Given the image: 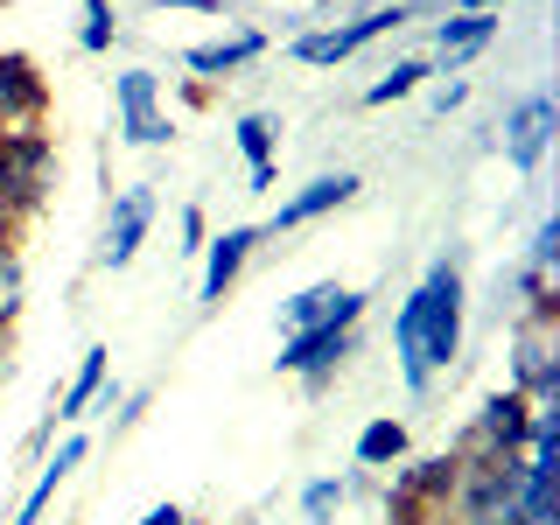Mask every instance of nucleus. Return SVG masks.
Returning <instances> with one entry per match:
<instances>
[{
  "label": "nucleus",
  "instance_id": "obj_1",
  "mask_svg": "<svg viewBox=\"0 0 560 525\" xmlns=\"http://www.w3.org/2000/svg\"><path fill=\"white\" fill-rule=\"evenodd\" d=\"M399 315H413V350H420V372H448L455 364V350H463V273H455V259H434L428 280L407 294V308Z\"/></svg>",
  "mask_w": 560,
  "mask_h": 525
},
{
  "label": "nucleus",
  "instance_id": "obj_2",
  "mask_svg": "<svg viewBox=\"0 0 560 525\" xmlns=\"http://www.w3.org/2000/svg\"><path fill=\"white\" fill-rule=\"evenodd\" d=\"M413 8H372V14H358V22H343V28H323V35H302L294 43V57L302 63H343V57H358L364 43H378L385 28H399Z\"/></svg>",
  "mask_w": 560,
  "mask_h": 525
},
{
  "label": "nucleus",
  "instance_id": "obj_3",
  "mask_svg": "<svg viewBox=\"0 0 560 525\" xmlns=\"http://www.w3.org/2000/svg\"><path fill=\"white\" fill-rule=\"evenodd\" d=\"M364 315V294H350L337 288V280H323V288H308V294H294V302H280V337H302V329H329V323H358Z\"/></svg>",
  "mask_w": 560,
  "mask_h": 525
},
{
  "label": "nucleus",
  "instance_id": "obj_4",
  "mask_svg": "<svg viewBox=\"0 0 560 525\" xmlns=\"http://www.w3.org/2000/svg\"><path fill=\"white\" fill-rule=\"evenodd\" d=\"M148 224H154V189H148V183H140V189H119L113 218H105L98 267H127V259L140 253V238H148Z\"/></svg>",
  "mask_w": 560,
  "mask_h": 525
},
{
  "label": "nucleus",
  "instance_id": "obj_5",
  "mask_svg": "<svg viewBox=\"0 0 560 525\" xmlns=\"http://www.w3.org/2000/svg\"><path fill=\"white\" fill-rule=\"evenodd\" d=\"M553 98L539 92V98H518L512 105V119H504V154H512V168L533 175L539 162H547V140H553Z\"/></svg>",
  "mask_w": 560,
  "mask_h": 525
},
{
  "label": "nucleus",
  "instance_id": "obj_6",
  "mask_svg": "<svg viewBox=\"0 0 560 525\" xmlns=\"http://www.w3.org/2000/svg\"><path fill=\"white\" fill-rule=\"evenodd\" d=\"M43 168H49V140L43 133H0V197L35 203L43 197Z\"/></svg>",
  "mask_w": 560,
  "mask_h": 525
},
{
  "label": "nucleus",
  "instance_id": "obj_7",
  "mask_svg": "<svg viewBox=\"0 0 560 525\" xmlns=\"http://www.w3.org/2000/svg\"><path fill=\"white\" fill-rule=\"evenodd\" d=\"M343 350H350V329H343V323H329V329H302V337H280V372H294V378H323V372H337V364H343Z\"/></svg>",
  "mask_w": 560,
  "mask_h": 525
},
{
  "label": "nucleus",
  "instance_id": "obj_8",
  "mask_svg": "<svg viewBox=\"0 0 560 525\" xmlns=\"http://www.w3.org/2000/svg\"><path fill=\"white\" fill-rule=\"evenodd\" d=\"M119 119H127V140L133 148H162L175 133L162 113H154V70H127L119 78Z\"/></svg>",
  "mask_w": 560,
  "mask_h": 525
},
{
  "label": "nucleus",
  "instance_id": "obj_9",
  "mask_svg": "<svg viewBox=\"0 0 560 525\" xmlns=\"http://www.w3.org/2000/svg\"><path fill=\"white\" fill-rule=\"evenodd\" d=\"M43 98H49V84L35 78V63L8 49V57H0V133L22 127V119H35V113H43Z\"/></svg>",
  "mask_w": 560,
  "mask_h": 525
},
{
  "label": "nucleus",
  "instance_id": "obj_10",
  "mask_svg": "<svg viewBox=\"0 0 560 525\" xmlns=\"http://www.w3.org/2000/svg\"><path fill=\"white\" fill-rule=\"evenodd\" d=\"M253 245H259L253 224H232L224 238L203 245V302H224V288L238 280V267H245V253H253Z\"/></svg>",
  "mask_w": 560,
  "mask_h": 525
},
{
  "label": "nucleus",
  "instance_id": "obj_11",
  "mask_svg": "<svg viewBox=\"0 0 560 525\" xmlns=\"http://www.w3.org/2000/svg\"><path fill=\"white\" fill-rule=\"evenodd\" d=\"M358 197V175H315V183L302 189V197H288L273 210V232H294V224H308V218H323V210H337Z\"/></svg>",
  "mask_w": 560,
  "mask_h": 525
},
{
  "label": "nucleus",
  "instance_id": "obj_12",
  "mask_svg": "<svg viewBox=\"0 0 560 525\" xmlns=\"http://www.w3.org/2000/svg\"><path fill=\"white\" fill-rule=\"evenodd\" d=\"M525 428H533V399H525V393H498L483 407V448L490 455H518Z\"/></svg>",
  "mask_w": 560,
  "mask_h": 525
},
{
  "label": "nucleus",
  "instance_id": "obj_13",
  "mask_svg": "<svg viewBox=\"0 0 560 525\" xmlns=\"http://www.w3.org/2000/svg\"><path fill=\"white\" fill-rule=\"evenodd\" d=\"M84 455H92V442H84V434H70V442H63V448H57V455L43 463V477H35V490L22 498V512H14V525H35V518H43V504L57 498V483H63V477H70L78 463H84Z\"/></svg>",
  "mask_w": 560,
  "mask_h": 525
},
{
  "label": "nucleus",
  "instance_id": "obj_14",
  "mask_svg": "<svg viewBox=\"0 0 560 525\" xmlns=\"http://www.w3.org/2000/svg\"><path fill=\"white\" fill-rule=\"evenodd\" d=\"M105 364H113V350H84V364L78 372H70V385H63V399H57V420H78L84 407H92V399L105 393ZM57 420H49V428H57Z\"/></svg>",
  "mask_w": 560,
  "mask_h": 525
},
{
  "label": "nucleus",
  "instance_id": "obj_15",
  "mask_svg": "<svg viewBox=\"0 0 560 525\" xmlns=\"http://www.w3.org/2000/svg\"><path fill=\"white\" fill-rule=\"evenodd\" d=\"M490 35H498V14H448L442 28H434V49H442L448 63H463L469 49H483Z\"/></svg>",
  "mask_w": 560,
  "mask_h": 525
},
{
  "label": "nucleus",
  "instance_id": "obj_16",
  "mask_svg": "<svg viewBox=\"0 0 560 525\" xmlns=\"http://www.w3.org/2000/svg\"><path fill=\"white\" fill-rule=\"evenodd\" d=\"M259 49H267L259 35H232V43H203V49H189V70L218 78V70H238V63H253Z\"/></svg>",
  "mask_w": 560,
  "mask_h": 525
},
{
  "label": "nucleus",
  "instance_id": "obj_17",
  "mask_svg": "<svg viewBox=\"0 0 560 525\" xmlns=\"http://www.w3.org/2000/svg\"><path fill=\"white\" fill-rule=\"evenodd\" d=\"M399 455H407V428H399V420H372V428L358 434V463H364V469L399 463Z\"/></svg>",
  "mask_w": 560,
  "mask_h": 525
},
{
  "label": "nucleus",
  "instance_id": "obj_18",
  "mask_svg": "<svg viewBox=\"0 0 560 525\" xmlns=\"http://www.w3.org/2000/svg\"><path fill=\"white\" fill-rule=\"evenodd\" d=\"M420 78H428V63H393V70H385V78L372 84V92H364V105H393V98H407Z\"/></svg>",
  "mask_w": 560,
  "mask_h": 525
},
{
  "label": "nucleus",
  "instance_id": "obj_19",
  "mask_svg": "<svg viewBox=\"0 0 560 525\" xmlns=\"http://www.w3.org/2000/svg\"><path fill=\"white\" fill-rule=\"evenodd\" d=\"M78 43L92 49H113V0H84V28H78Z\"/></svg>",
  "mask_w": 560,
  "mask_h": 525
},
{
  "label": "nucleus",
  "instance_id": "obj_20",
  "mask_svg": "<svg viewBox=\"0 0 560 525\" xmlns=\"http://www.w3.org/2000/svg\"><path fill=\"white\" fill-rule=\"evenodd\" d=\"M238 148H245V162H273V119H259V113H245L238 119Z\"/></svg>",
  "mask_w": 560,
  "mask_h": 525
},
{
  "label": "nucleus",
  "instance_id": "obj_21",
  "mask_svg": "<svg viewBox=\"0 0 560 525\" xmlns=\"http://www.w3.org/2000/svg\"><path fill=\"white\" fill-rule=\"evenodd\" d=\"M337 504H343V483H308L302 490V512H308V525H329V518H337Z\"/></svg>",
  "mask_w": 560,
  "mask_h": 525
},
{
  "label": "nucleus",
  "instance_id": "obj_22",
  "mask_svg": "<svg viewBox=\"0 0 560 525\" xmlns=\"http://www.w3.org/2000/svg\"><path fill=\"white\" fill-rule=\"evenodd\" d=\"M14 308H22V259L0 253V323H14Z\"/></svg>",
  "mask_w": 560,
  "mask_h": 525
},
{
  "label": "nucleus",
  "instance_id": "obj_23",
  "mask_svg": "<svg viewBox=\"0 0 560 525\" xmlns=\"http://www.w3.org/2000/svg\"><path fill=\"white\" fill-rule=\"evenodd\" d=\"M553 253H560V218H547V224L533 232V267L547 273V267H553Z\"/></svg>",
  "mask_w": 560,
  "mask_h": 525
},
{
  "label": "nucleus",
  "instance_id": "obj_24",
  "mask_svg": "<svg viewBox=\"0 0 560 525\" xmlns=\"http://www.w3.org/2000/svg\"><path fill=\"white\" fill-rule=\"evenodd\" d=\"M183 253H203V210H183Z\"/></svg>",
  "mask_w": 560,
  "mask_h": 525
},
{
  "label": "nucleus",
  "instance_id": "obj_25",
  "mask_svg": "<svg viewBox=\"0 0 560 525\" xmlns=\"http://www.w3.org/2000/svg\"><path fill=\"white\" fill-rule=\"evenodd\" d=\"M140 525H183V512H175V504H154V512L140 518Z\"/></svg>",
  "mask_w": 560,
  "mask_h": 525
},
{
  "label": "nucleus",
  "instance_id": "obj_26",
  "mask_svg": "<svg viewBox=\"0 0 560 525\" xmlns=\"http://www.w3.org/2000/svg\"><path fill=\"white\" fill-rule=\"evenodd\" d=\"M162 8H197V14H224V0H162Z\"/></svg>",
  "mask_w": 560,
  "mask_h": 525
},
{
  "label": "nucleus",
  "instance_id": "obj_27",
  "mask_svg": "<svg viewBox=\"0 0 560 525\" xmlns=\"http://www.w3.org/2000/svg\"><path fill=\"white\" fill-rule=\"evenodd\" d=\"M490 8H504V0H463V14H490Z\"/></svg>",
  "mask_w": 560,
  "mask_h": 525
},
{
  "label": "nucleus",
  "instance_id": "obj_28",
  "mask_svg": "<svg viewBox=\"0 0 560 525\" xmlns=\"http://www.w3.org/2000/svg\"><path fill=\"white\" fill-rule=\"evenodd\" d=\"M245 525H253V518H245Z\"/></svg>",
  "mask_w": 560,
  "mask_h": 525
},
{
  "label": "nucleus",
  "instance_id": "obj_29",
  "mask_svg": "<svg viewBox=\"0 0 560 525\" xmlns=\"http://www.w3.org/2000/svg\"><path fill=\"white\" fill-rule=\"evenodd\" d=\"M0 203H8V197H0Z\"/></svg>",
  "mask_w": 560,
  "mask_h": 525
},
{
  "label": "nucleus",
  "instance_id": "obj_30",
  "mask_svg": "<svg viewBox=\"0 0 560 525\" xmlns=\"http://www.w3.org/2000/svg\"><path fill=\"white\" fill-rule=\"evenodd\" d=\"M183 525H189V518H183Z\"/></svg>",
  "mask_w": 560,
  "mask_h": 525
}]
</instances>
